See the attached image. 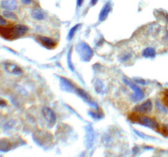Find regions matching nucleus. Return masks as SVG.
Returning <instances> with one entry per match:
<instances>
[{
  "label": "nucleus",
  "mask_w": 168,
  "mask_h": 157,
  "mask_svg": "<svg viewBox=\"0 0 168 157\" xmlns=\"http://www.w3.org/2000/svg\"><path fill=\"white\" fill-rule=\"evenodd\" d=\"M28 31V28L24 25L2 26L0 25V36L13 40L24 35Z\"/></svg>",
  "instance_id": "nucleus-1"
},
{
  "label": "nucleus",
  "mask_w": 168,
  "mask_h": 157,
  "mask_svg": "<svg viewBox=\"0 0 168 157\" xmlns=\"http://www.w3.org/2000/svg\"><path fill=\"white\" fill-rule=\"evenodd\" d=\"M153 109V104L150 100H147L143 104H140L135 108V111L140 113V114H145L149 113Z\"/></svg>",
  "instance_id": "nucleus-2"
},
{
  "label": "nucleus",
  "mask_w": 168,
  "mask_h": 157,
  "mask_svg": "<svg viewBox=\"0 0 168 157\" xmlns=\"http://www.w3.org/2000/svg\"><path fill=\"white\" fill-rule=\"evenodd\" d=\"M37 41L40 43L47 48H53L56 47V43L50 39V37L44 36H39L37 37Z\"/></svg>",
  "instance_id": "nucleus-3"
},
{
  "label": "nucleus",
  "mask_w": 168,
  "mask_h": 157,
  "mask_svg": "<svg viewBox=\"0 0 168 157\" xmlns=\"http://www.w3.org/2000/svg\"><path fill=\"white\" fill-rule=\"evenodd\" d=\"M18 3L16 0H2L1 7L6 10H13L17 8Z\"/></svg>",
  "instance_id": "nucleus-4"
},
{
  "label": "nucleus",
  "mask_w": 168,
  "mask_h": 157,
  "mask_svg": "<svg viewBox=\"0 0 168 157\" xmlns=\"http://www.w3.org/2000/svg\"><path fill=\"white\" fill-rule=\"evenodd\" d=\"M80 48L81 49V51L84 52H82V55L84 58H85V60H88L89 59L91 58L93 52H92L90 47L88 45H86L84 43H81L80 45Z\"/></svg>",
  "instance_id": "nucleus-5"
},
{
  "label": "nucleus",
  "mask_w": 168,
  "mask_h": 157,
  "mask_svg": "<svg viewBox=\"0 0 168 157\" xmlns=\"http://www.w3.org/2000/svg\"><path fill=\"white\" fill-rule=\"evenodd\" d=\"M5 68L7 70V72L15 75H20L23 73V70L17 65L12 63H7L5 64Z\"/></svg>",
  "instance_id": "nucleus-6"
},
{
  "label": "nucleus",
  "mask_w": 168,
  "mask_h": 157,
  "mask_svg": "<svg viewBox=\"0 0 168 157\" xmlns=\"http://www.w3.org/2000/svg\"><path fill=\"white\" fill-rule=\"evenodd\" d=\"M110 10H111V4L108 2L105 5L104 7L101 10V11L99 14V20L104 21L107 18L108 14L110 12Z\"/></svg>",
  "instance_id": "nucleus-7"
},
{
  "label": "nucleus",
  "mask_w": 168,
  "mask_h": 157,
  "mask_svg": "<svg viewBox=\"0 0 168 157\" xmlns=\"http://www.w3.org/2000/svg\"><path fill=\"white\" fill-rule=\"evenodd\" d=\"M124 82H125L127 85H129L130 87L132 88L134 90L135 93V95H136V98L137 99H140V98H142V96H143L142 91L140 90V89L139 87H137L136 85L133 84L131 81H130L128 79H124Z\"/></svg>",
  "instance_id": "nucleus-8"
},
{
  "label": "nucleus",
  "mask_w": 168,
  "mask_h": 157,
  "mask_svg": "<svg viewBox=\"0 0 168 157\" xmlns=\"http://www.w3.org/2000/svg\"><path fill=\"white\" fill-rule=\"evenodd\" d=\"M43 114H44L45 118L49 122L54 124L55 121V116L51 109H49V108H44L43 109Z\"/></svg>",
  "instance_id": "nucleus-9"
},
{
  "label": "nucleus",
  "mask_w": 168,
  "mask_h": 157,
  "mask_svg": "<svg viewBox=\"0 0 168 157\" xmlns=\"http://www.w3.org/2000/svg\"><path fill=\"white\" fill-rule=\"evenodd\" d=\"M32 16L36 20H41L45 18V14L42 10L40 9H35L32 10Z\"/></svg>",
  "instance_id": "nucleus-10"
},
{
  "label": "nucleus",
  "mask_w": 168,
  "mask_h": 157,
  "mask_svg": "<svg viewBox=\"0 0 168 157\" xmlns=\"http://www.w3.org/2000/svg\"><path fill=\"white\" fill-rule=\"evenodd\" d=\"M156 55V51L153 48L148 47L143 51V56L145 58H153Z\"/></svg>",
  "instance_id": "nucleus-11"
},
{
  "label": "nucleus",
  "mask_w": 168,
  "mask_h": 157,
  "mask_svg": "<svg viewBox=\"0 0 168 157\" xmlns=\"http://www.w3.org/2000/svg\"><path fill=\"white\" fill-rule=\"evenodd\" d=\"M3 17L7 18V19H10L12 20H17V16L16 15L15 13L11 11V10H4L3 12Z\"/></svg>",
  "instance_id": "nucleus-12"
},
{
  "label": "nucleus",
  "mask_w": 168,
  "mask_h": 157,
  "mask_svg": "<svg viewBox=\"0 0 168 157\" xmlns=\"http://www.w3.org/2000/svg\"><path fill=\"white\" fill-rule=\"evenodd\" d=\"M162 100L164 105L168 108V89H166L164 91Z\"/></svg>",
  "instance_id": "nucleus-13"
},
{
  "label": "nucleus",
  "mask_w": 168,
  "mask_h": 157,
  "mask_svg": "<svg viewBox=\"0 0 168 157\" xmlns=\"http://www.w3.org/2000/svg\"><path fill=\"white\" fill-rule=\"evenodd\" d=\"M159 132L162 133V134H163L165 136H168V128L166 126H160L159 129Z\"/></svg>",
  "instance_id": "nucleus-14"
},
{
  "label": "nucleus",
  "mask_w": 168,
  "mask_h": 157,
  "mask_svg": "<svg viewBox=\"0 0 168 157\" xmlns=\"http://www.w3.org/2000/svg\"><path fill=\"white\" fill-rule=\"evenodd\" d=\"M78 26L79 25H77V26H75L74 28H72L71 30H70V32H69V39H71L72 38V37L74 36V35L75 34V31H76L78 28Z\"/></svg>",
  "instance_id": "nucleus-15"
},
{
  "label": "nucleus",
  "mask_w": 168,
  "mask_h": 157,
  "mask_svg": "<svg viewBox=\"0 0 168 157\" xmlns=\"http://www.w3.org/2000/svg\"><path fill=\"white\" fill-rule=\"evenodd\" d=\"M7 24V21L5 19H4V18L2 16H0V25L2 26H4Z\"/></svg>",
  "instance_id": "nucleus-16"
},
{
  "label": "nucleus",
  "mask_w": 168,
  "mask_h": 157,
  "mask_svg": "<svg viewBox=\"0 0 168 157\" xmlns=\"http://www.w3.org/2000/svg\"><path fill=\"white\" fill-rule=\"evenodd\" d=\"M22 2H23V4L24 5H28L30 3L31 0H21Z\"/></svg>",
  "instance_id": "nucleus-17"
},
{
  "label": "nucleus",
  "mask_w": 168,
  "mask_h": 157,
  "mask_svg": "<svg viewBox=\"0 0 168 157\" xmlns=\"http://www.w3.org/2000/svg\"><path fill=\"white\" fill-rule=\"evenodd\" d=\"M83 2H84V0H77V4L79 7H80L81 5H82Z\"/></svg>",
  "instance_id": "nucleus-18"
},
{
  "label": "nucleus",
  "mask_w": 168,
  "mask_h": 157,
  "mask_svg": "<svg viewBox=\"0 0 168 157\" xmlns=\"http://www.w3.org/2000/svg\"><path fill=\"white\" fill-rule=\"evenodd\" d=\"M97 2V0H91V4L92 5H95Z\"/></svg>",
  "instance_id": "nucleus-19"
}]
</instances>
